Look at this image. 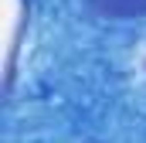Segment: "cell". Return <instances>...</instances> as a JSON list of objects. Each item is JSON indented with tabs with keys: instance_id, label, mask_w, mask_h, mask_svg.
<instances>
[{
	"instance_id": "6da1fadb",
	"label": "cell",
	"mask_w": 146,
	"mask_h": 143,
	"mask_svg": "<svg viewBox=\"0 0 146 143\" xmlns=\"http://www.w3.org/2000/svg\"><path fill=\"white\" fill-rule=\"evenodd\" d=\"M102 17L109 21H133V17H146V0H88Z\"/></svg>"
}]
</instances>
